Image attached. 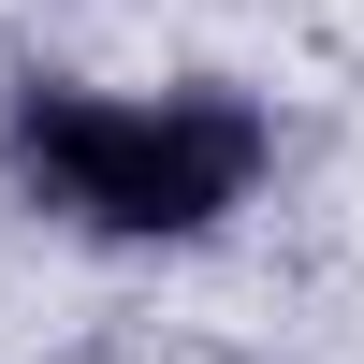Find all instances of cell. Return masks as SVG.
Returning <instances> with one entry per match:
<instances>
[{"instance_id": "obj_1", "label": "cell", "mask_w": 364, "mask_h": 364, "mask_svg": "<svg viewBox=\"0 0 364 364\" xmlns=\"http://www.w3.org/2000/svg\"><path fill=\"white\" fill-rule=\"evenodd\" d=\"M248 175H262V102L233 87H161V102L29 87L15 102V190L58 204L73 233H204L248 204Z\"/></svg>"}]
</instances>
